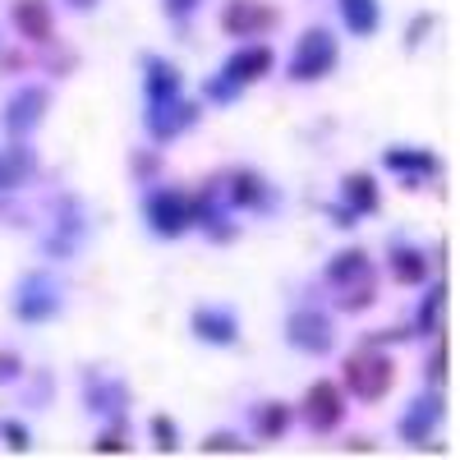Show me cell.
<instances>
[{
  "mask_svg": "<svg viewBox=\"0 0 460 460\" xmlns=\"http://www.w3.org/2000/svg\"><path fill=\"white\" fill-rule=\"evenodd\" d=\"M299 414H304V424H309L314 433H332L341 419H345V392L336 387V382H314L309 392H304V405H299Z\"/></svg>",
  "mask_w": 460,
  "mask_h": 460,
  "instance_id": "5",
  "label": "cell"
},
{
  "mask_svg": "<svg viewBox=\"0 0 460 460\" xmlns=\"http://www.w3.org/2000/svg\"><path fill=\"white\" fill-rule=\"evenodd\" d=\"M438 414H442V401L433 396H424V401H414V410L401 419V433L414 442V447H429V438H433V424H438Z\"/></svg>",
  "mask_w": 460,
  "mask_h": 460,
  "instance_id": "13",
  "label": "cell"
},
{
  "mask_svg": "<svg viewBox=\"0 0 460 460\" xmlns=\"http://www.w3.org/2000/svg\"><path fill=\"white\" fill-rule=\"evenodd\" d=\"M249 447L235 438V433H212L208 442H203V456H244Z\"/></svg>",
  "mask_w": 460,
  "mask_h": 460,
  "instance_id": "24",
  "label": "cell"
},
{
  "mask_svg": "<svg viewBox=\"0 0 460 460\" xmlns=\"http://www.w3.org/2000/svg\"><path fill=\"white\" fill-rule=\"evenodd\" d=\"M23 373V359L14 350H0V382H14Z\"/></svg>",
  "mask_w": 460,
  "mask_h": 460,
  "instance_id": "29",
  "label": "cell"
},
{
  "mask_svg": "<svg viewBox=\"0 0 460 460\" xmlns=\"http://www.w3.org/2000/svg\"><path fill=\"white\" fill-rule=\"evenodd\" d=\"M442 304H447V286H433V290H429V299L419 304V327H414V332H429V336H433V332H442V327H438Z\"/></svg>",
  "mask_w": 460,
  "mask_h": 460,
  "instance_id": "23",
  "label": "cell"
},
{
  "mask_svg": "<svg viewBox=\"0 0 460 460\" xmlns=\"http://www.w3.org/2000/svg\"><path fill=\"white\" fill-rule=\"evenodd\" d=\"M447 364H451L447 336H438V341H433V355H429V382H442V377H447Z\"/></svg>",
  "mask_w": 460,
  "mask_h": 460,
  "instance_id": "25",
  "label": "cell"
},
{
  "mask_svg": "<svg viewBox=\"0 0 460 460\" xmlns=\"http://www.w3.org/2000/svg\"><path fill=\"white\" fill-rule=\"evenodd\" d=\"M364 272H373V262H368V253L364 249H345V253H336L332 262H327V286H350V281H359Z\"/></svg>",
  "mask_w": 460,
  "mask_h": 460,
  "instance_id": "15",
  "label": "cell"
},
{
  "mask_svg": "<svg viewBox=\"0 0 460 460\" xmlns=\"http://www.w3.org/2000/svg\"><path fill=\"white\" fill-rule=\"evenodd\" d=\"M336 60H341L336 37L327 28H309L299 37L295 56H290V79L295 84H318V79H327V74L336 69Z\"/></svg>",
  "mask_w": 460,
  "mask_h": 460,
  "instance_id": "2",
  "label": "cell"
},
{
  "mask_svg": "<svg viewBox=\"0 0 460 460\" xmlns=\"http://www.w3.org/2000/svg\"><path fill=\"white\" fill-rule=\"evenodd\" d=\"M194 332H199V341H212V345H235V336H240V323H235V314L230 309H194Z\"/></svg>",
  "mask_w": 460,
  "mask_h": 460,
  "instance_id": "12",
  "label": "cell"
},
{
  "mask_svg": "<svg viewBox=\"0 0 460 460\" xmlns=\"http://www.w3.org/2000/svg\"><path fill=\"white\" fill-rule=\"evenodd\" d=\"M143 69H147V102H162V97H175L180 93V69L162 56H143Z\"/></svg>",
  "mask_w": 460,
  "mask_h": 460,
  "instance_id": "14",
  "label": "cell"
},
{
  "mask_svg": "<svg viewBox=\"0 0 460 460\" xmlns=\"http://www.w3.org/2000/svg\"><path fill=\"white\" fill-rule=\"evenodd\" d=\"M410 336H414L410 327H382V332L368 336V345H392V341H410Z\"/></svg>",
  "mask_w": 460,
  "mask_h": 460,
  "instance_id": "30",
  "label": "cell"
},
{
  "mask_svg": "<svg viewBox=\"0 0 460 460\" xmlns=\"http://www.w3.org/2000/svg\"><path fill=\"white\" fill-rule=\"evenodd\" d=\"M194 120H199V106L184 102L180 93L175 97H162V102H147V134L157 138V143H171L175 134H184Z\"/></svg>",
  "mask_w": 460,
  "mask_h": 460,
  "instance_id": "6",
  "label": "cell"
},
{
  "mask_svg": "<svg viewBox=\"0 0 460 460\" xmlns=\"http://www.w3.org/2000/svg\"><path fill=\"white\" fill-rule=\"evenodd\" d=\"M93 451H97V456H120V451H125V433H102V438L93 442Z\"/></svg>",
  "mask_w": 460,
  "mask_h": 460,
  "instance_id": "28",
  "label": "cell"
},
{
  "mask_svg": "<svg viewBox=\"0 0 460 460\" xmlns=\"http://www.w3.org/2000/svg\"><path fill=\"white\" fill-rule=\"evenodd\" d=\"M341 377H345V392L350 396H359L364 405H377V401H387L392 387H396V364H392V355H382V345L364 341L359 350L345 355Z\"/></svg>",
  "mask_w": 460,
  "mask_h": 460,
  "instance_id": "1",
  "label": "cell"
},
{
  "mask_svg": "<svg viewBox=\"0 0 460 460\" xmlns=\"http://www.w3.org/2000/svg\"><path fill=\"white\" fill-rule=\"evenodd\" d=\"M392 277H396V286H424L429 281V258L410 244L392 249Z\"/></svg>",
  "mask_w": 460,
  "mask_h": 460,
  "instance_id": "16",
  "label": "cell"
},
{
  "mask_svg": "<svg viewBox=\"0 0 460 460\" xmlns=\"http://www.w3.org/2000/svg\"><path fill=\"white\" fill-rule=\"evenodd\" d=\"M290 405H281V401H262L258 405V414H253V433L262 438V442H277L286 429H290Z\"/></svg>",
  "mask_w": 460,
  "mask_h": 460,
  "instance_id": "18",
  "label": "cell"
},
{
  "mask_svg": "<svg viewBox=\"0 0 460 460\" xmlns=\"http://www.w3.org/2000/svg\"><path fill=\"white\" fill-rule=\"evenodd\" d=\"M0 438H5V447H10V451H19V456L32 447L28 429H23V424H14V419H5V424H0Z\"/></svg>",
  "mask_w": 460,
  "mask_h": 460,
  "instance_id": "26",
  "label": "cell"
},
{
  "mask_svg": "<svg viewBox=\"0 0 460 460\" xmlns=\"http://www.w3.org/2000/svg\"><path fill=\"white\" fill-rule=\"evenodd\" d=\"M230 199H235L240 208H262V199H267L262 175L258 171H235L230 175Z\"/></svg>",
  "mask_w": 460,
  "mask_h": 460,
  "instance_id": "20",
  "label": "cell"
},
{
  "mask_svg": "<svg viewBox=\"0 0 460 460\" xmlns=\"http://www.w3.org/2000/svg\"><path fill=\"white\" fill-rule=\"evenodd\" d=\"M152 438H157V451H175V424H171V419L166 414H152Z\"/></svg>",
  "mask_w": 460,
  "mask_h": 460,
  "instance_id": "27",
  "label": "cell"
},
{
  "mask_svg": "<svg viewBox=\"0 0 460 460\" xmlns=\"http://www.w3.org/2000/svg\"><path fill=\"white\" fill-rule=\"evenodd\" d=\"M286 341L295 345V350H304V355H327L332 350V323L318 309H299L286 323Z\"/></svg>",
  "mask_w": 460,
  "mask_h": 460,
  "instance_id": "7",
  "label": "cell"
},
{
  "mask_svg": "<svg viewBox=\"0 0 460 460\" xmlns=\"http://www.w3.org/2000/svg\"><path fill=\"white\" fill-rule=\"evenodd\" d=\"M134 171L138 175H157V157H152V152H134Z\"/></svg>",
  "mask_w": 460,
  "mask_h": 460,
  "instance_id": "33",
  "label": "cell"
},
{
  "mask_svg": "<svg viewBox=\"0 0 460 460\" xmlns=\"http://www.w3.org/2000/svg\"><path fill=\"white\" fill-rule=\"evenodd\" d=\"M341 14H345V28L359 32V37H373L382 14H377V0H341Z\"/></svg>",
  "mask_w": 460,
  "mask_h": 460,
  "instance_id": "19",
  "label": "cell"
},
{
  "mask_svg": "<svg viewBox=\"0 0 460 460\" xmlns=\"http://www.w3.org/2000/svg\"><path fill=\"white\" fill-rule=\"evenodd\" d=\"M10 19H14V28H19L23 42L47 47L51 37H56V19H51V5H47V0H14Z\"/></svg>",
  "mask_w": 460,
  "mask_h": 460,
  "instance_id": "8",
  "label": "cell"
},
{
  "mask_svg": "<svg viewBox=\"0 0 460 460\" xmlns=\"http://www.w3.org/2000/svg\"><path fill=\"white\" fill-rule=\"evenodd\" d=\"M429 32H433V14H419V19L410 23V37H405V42H410V47H419Z\"/></svg>",
  "mask_w": 460,
  "mask_h": 460,
  "instance_id": "31",
  "label": "cell"
},
{
  "mask_svg": "<svg viewBox=\"0 0 460 460\" xmlns=\"http://www.w3.org/2000/svg\"><path fill=\"white\" fill-rule=\"evenodd\" d=\"M382 166H387V171H405L410 175V189L424 180V175H438V157H433V152H424V147H387V152H382Z\"/></svg>",
  "mask_w": 460,
  "mask_h": 460,
  "instance_id": "11",
  "label": "cell"
},
{
  "mask_svg": "<svg viewBox=\"0 0 460 460\" xmlns=\"http://www.w3.org/2000/svg\"><path fill=\"white\" fill-rule=\"evenodd\" d=\"M281 23V10L267 0H226L221 10V32L226 37H267Z\"/></svg>",
  "mask_w": 460,
  "mask_h": 460,
  "instance_id": "3",
  "label": "cell"
},
{
  "mask_svg": "<svg viewBox=\"0 0 460 460\" xmlns=\"http://www.w3.org/2000/svg\"><path fill=\"white\" fill-rule=\"evenodd\" d=\"M345 451H350V456H373L377 447H373L368 438H350V442H345Z\"/></svg>",
  "mask_w": 460,
  "mask_h": 460,
  "instance_id": "35",
  "label": "cell"
},
{
  "mask_svg": "<svg viewBox=\"0 0 460 460\" xmlns=\"http://www.w3.org/2000/svg\"><path fill=\"white\" fill-rule=\"evenodd\" d=\"M51 106V93L47 88H23L10 106H5V129L14 134V138H23L28 129H37L42 125V111Z\"/></svg>",
  "mask_w": 460,
  "mask_h": 460,
  "instance_id": "9",
  "label": "cell"
},
{
  "mask_svg": "<svg viewBox=\"0 0 460 460\" xmlns=\"http://www.w3.org/2000/svg\"><path fill=\"white\" fill-rule=\"evenodd\" d=\"M194 10H199V0H166V14L171 19H189Z\"/></svg>",
  "mask_w": 460,
  "mask_h": 460,
  "instance_id": "32",
  "label": "cell"
},
{
  "mask_svg": "<svg viewBox=\"0 0 460 460\" xmlns=\"http://www.w3.org/2000/svg\"><path fill=\"white\" fill-rule=\"evenodd\" d=\"M341 194H345V208H355V212H377V184L368 171H350L341 180Z\"/></svg>",
  "mask_w": 460,
  "mask_h": 460,
  "instance_id": "17",
  "label": "cell"
},
{
  "mask_svg": "<svg viewBox=\"0 0 460 460\" xmlns=\"http://www.w3.org/2000/svg\"><path fill=\"white\" fill-rule=\"evenodd\" d=\"M377 299V281H373V272H364L359 281H350V286H341V295H336V304L345 314H359V309H368V304Z\"/></svg>",
  "mask_w": 460,
  "mask_h": 460,
  "instance_id": "21",
  "label": "cell"
},
{
  "mask_svg": "<svg viewBox=\"0 0 460 460\" xmlns=\"http://www.w3.org/2000/svg\"><path fill=\"white\" fill-rule=\"evenodd\" d=\"M69 5H74V10H93V5H97V0H69Z\"/></svg>",
  "mask_w": 460,
  "mask_h": 460,
  "instance_id": "36",
  "label": "cell"
},
{
  "mask_svg": "<svg viewBox=\"0 0 460 460\" xmlns=\"http://www.w3.org/2000/svg\"><path fill=\"white\" fill-rule=\"evenodd\" d=\"M28 171H32L28 147H5V157H0V189H14Z\"/></svg>",
  "mask_w": 460,
  "mask_h": 460,
  "instance_id": "22",
  "label": "cell"
},
{
  "mask_svg": "<svg viewBox=\"0 0 460 460\" xmlns=\"http://www.w3.org/2000/svg\"><path fill=\"white\" fill-rule=\"evenodd\" d=\"M147 226L157 230V235H166V240L184 235V230L194 226V203H189V194L157 189V194L147 199Z\"/></svg>",
  "mask_w": 460,
  "mask_h": 460,
  "instance_id": "4",
  "label": "cell"
},
{
  "mask_svg": "<svg viewBox=\"0 0 460 460\" xmlns=\"http://www.w3.org/2000/svg\"><path fill=\"white\" fill-rule=\"evenodd\" d=\"M327 217H332L336 226H355V221H359V212H355V208H327Z\"/></svg>",
  "mask_w": 460,
  "mask_h": 460,
  "instance_id": "34",
  "label": "cell"
},
{
  "mask_svg": "<svg viewBox=\"0 0 460 460\" xmlns=\"http://www.w3.org/2000/svg\"><path fill=\"white\" fill-rule=\"evenodd\" d=\"M272 65H277V56H272V47H262V42H253V47H244V51H235L226 60V79L230 84H258V79H267L272 74Z\"/></svg>",
  "mask_w": 460,
  "mask_h": 460,
  "instance_id": "10",
  "label": "cell"
}]
</instances>
